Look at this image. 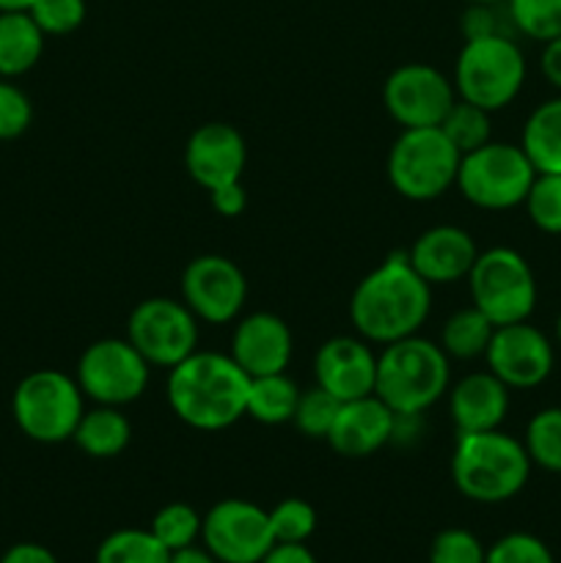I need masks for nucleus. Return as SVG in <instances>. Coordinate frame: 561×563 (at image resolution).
Wrapping results in <instances>:
<instances>
[{"mask_svg":"<svg viewBox=\"0 0 561 563\" xmlns=\"http://www.w3.org/2000/svg\"><path fill=\"white\" fill-rule=\"evenodd\" d=\"M432 311V286L413 269L407 251H394L358 280L350 297L352 328L369 344L410 339Z\"/></svg>","mask_w":561,"mask_h":563,"instance_id":"1","label":"nucleus"},{"mask_svg":"<svg viewBox=\"0 0 561 563\" xmlns=\"http://www.w3.org/2000/svg\"><path fill=\"white\" fill-rule=\"evenodd\" d=\"M251 377L223 352L196 350L179 366L168 368L170 412L196 432H220L234 427L248 410Z\"/></svg>","mask_w":561,"mask_h":563,"instance_id":"2","label":"nucleus"},{"mask_svg":"<svg viewBox=\"0 0 561 563\" xmlns=\"http://www.w3.org/2000/svg\"><path fill=\"white\" fill-rule=\"evenodd\" d=\"M531 460L522 440L490 429V432L457 434L451 454V482L457 493L473 504H506L526 489Z\"/></svg>","mask_w":561,"mask_h":563,"instance_id":"3","label":"nucleus"},{"mask_svg":"<svg viewBox=\"0 0 561 563\" xmlns=\"http://www.w3.org/2000/svg\"><path fill=\"white\" fill-rule=\"evenodd\" d=\"M449 355L424 335L416 333L385 344L377 355L374 396H380L396 416H424L449 394Z\"/></svg>","mask_w":561,"mask_h":563,"instance_id":"4","label":"nucleus"},{"mask_svg":"<svg viewBox=\"0 0 561 563\" xmlns=\"http://www.w3.org/2000/svg\"><path fill=\"white\" fill-rule=\"evenodd\" d=\"M526 55L509 33L465 38L454 60V91L487 113L509 108L526 86Z\"/></svg>","mask_w":561,"mask_h":563,"instance_id":"5","label":"nucleus"},{"mask_svg":"<svg viewBox=\"0 0 561 563\" xmlns=\"http://www.w3.org/2000/svg\"><path fill=\"white\" fill-rule=\"evenodd\" d=\"M86 396L75 377L58 368H36L20 379L11 399V412L28 440L42 445H58L72 440L82 412Z\"/></svg>","mask_w":561,"mask_h":563,"instance_id":"6","label":"nucleus"},{"mask_svg":"<svg viewBox=\"0 0 561 563\" xmlns=\"http://www.w3.org/2000/svg\"><path fill=\"white\" fill-rule=\"evenodd\" d=\"M462 154L440 126L402 130L388 152V181L402 198L416 203L435 201L457 185Z\"/></svg>","mask_w":561,"mask_h":563,"instance_id":"7","label":"nucleus"},{"mask_svg":"<svg viewBox=\"0 0 561 563\" xmlns=\"http://www.w3.org/2000/svg\"><path fill=\"white\" fill-rule=\"evenodd\" d=\"M534 176L537 170L520 143L490 141L462 154L454 187L471 207L484 212H506L522 207Z\"/></svg>","mask_w":561,"mask_h":563,"instance_id":"8","label":"nucleus"},{"mask_svg":"<svg viewBox=\"0 0 561 563\" xmlns=\"http://www.w3.org/2000/svg\"><path fill=\"white\" fill-rule=\"evenodd\" d=\"M471 306L479 308L495 328L526 322L537 308V278L531 264L515 247L479 251L468 273Z\"/></svg>","mask_w":561,"mask_h":563,"instance_id":"9","label":"nucleus"},{"mask_svg":"<svg viewBox=\"0 0 561 563\" xmlns=\"http://www.w3.org/2000/svg\"><path fill=\"white\" fill-rule=\"evenodd\" d=\"M148 363L127 339H99L82 350L75 379L94 405L127 407L148 388Z\"/></svg>","mask_w":561,"mask_h":563,"instance_id":"10","label":"nucleus"},{"mask_svg":"<svg viewBox=\"0 0 561 563\" xmlns=\"http://www.w3.org/2000/svg\"><path fill=\"white\" fill-rule=\"evenodd\" d=\"M127 341L148 366L174 368L198 350V319L174 297H148L127 319Z\"/></svg>","mask_w":561,"mask_h":563,"instance_id":"11","label":"nucleus"},{"mask_svg":"<svg viewBox=\"0 0 561 563\" xmlns=\"http://www.w3.org/2000/svg\"><path fill=\"white\" fill-rule=\"evenodd\" d=\"M454 102L451 77L429 64L396 66L383 82V108L402 130L440 126Z\"/></svg>","mask_w":561,"mask_h":563,"instance_id":"12","label":"nucleus"},{"mask_svg":"<svg viewBox=\"0 0 561 563\" xmlns=\"http://www.w3.org/2000/svg\"><path fill=\"white\" fill-rule=\"evenodd\" d=\"M201 539L220 563H262L275 544L267 511L242 498L215 504L201 522Z\"/></svg>","mask_w":561,"mask_h":563,"instance_id":"13","label":"nucleus"},{"mask_svg":"<svg viewBox=\"0 0 561 563\" xmlns=\"http://www.w3.org/2000/svg\"><path fill=\"white\" fill-rule=\"evenodd\" d=\"M182 302L198 322L229 324L248 302V278L231 258L204 253L185 267L179 280Z\"/></svg>","mask_w":561,"mask_h":563,"instance_id":"14","label":"nucleus"},{"mask_svg":"<svg viewBox=\"0 0 561 563\" xmlns=\"http://www.w3.org/2000/svg\"><path fill=\"white\" fill-rule=\"evenodd\" d=\"M484 361L509 390H531L553 374L556 352L548 335L526 319L495 328Z\"/></svg>","mask_w":561,"mask_h":563,"instance_id":"15","label":"nucleus"},{"mask_svg":"<svg viewBox=\"0 0 561 563\" xmlns=\"http://www.w3.org/2000/svg\"><path fill=\"white\" fill-rule=\"evenodd\" d=\"M248 165L245 137L226 121L201 124L185 146V170L207 192L242 179Z\"/></svg>","mask_w":561,"mask_h":563,"instance_id":"16","label":"nucleus"},{"mask_svg":"<svg viewBox=\"0 0 561 563\" xmlns=\"http://www.w3.org/2000/svg\"><path fill=\"white\" fill-rule=\"evenodd\" d=\"M377 352L361 335H333L314 355V383L339 401L374 394Z\"/></svg>","mask_w":561,"mask_h":563,"instance_id":"17","label":"nucleus"},{"mask_svg":"<svg viewBox=\"0 0 561 563\" xmlns=\"http://www.w3.org/2000/svg\"><path fill=\"white\" fill-rule=\"evenodd\" d=\"M292 352H295V339H292L289 324L278 313H248L231 333L229 355L248 377L286 372L292 363Z\"/></svg>","mask_w":561,"mask_h":563,"instance_id":"18","label":"nucleus"},{"mask_svg":"<svg viewBox=\"0 0 561 563\" xmlns=\"http://www.w3.org/2000/svg\"><path fill=\"white\" fill-rule=\"evenodd\" d=\"M396 412L380 396L341 401L339 416L328 434L330 449L346 460H366L380 449L391 445Z\"/></svg>","mask_w":561,"mask_h":563,"instance_id":"19","label":"nucleus"},{"mask_svg":"<svg viewBox=\"0 0 561 563\" xmlns=\"http://www.w3.org/2000/svg\"><path fill=\"white\" fill-rule=\"evenodd\" d=\"M476 256V242L460 225H432V229L421 231L410 251H407L413 269L432 289L435 286H451L457 280H465Z\"/></svg>","mask_w":561,"mask_h":563,"instance_id":"20","label":"nucleus"},{"mask_svg":"<svg viewBox=\"0 0 561 563\" xmlns=\"http://www.w3.org/2000/svg\"><path fill=\"white\" fill-rule=\"evenodd\" d=\"M449 418L457 434L501 429L509 416V388L493 372H471L449 385Z\"/></svg>","mask_w":561,"mask_h":563,"instance_id":"21","label":"nucleus"},{"mask_svg":"<svg viewBox=\"0 0 561 563\" xmlns=\"http://www.w3.org/2000/svg\"><path fill=\"white\" fill-rule=\"evenodd\" d=\"M44 31L28 11H0V77L14 80L42 60Z\"/></svg>","mask_w":561,"mask_h":563,"instance_id":"22","label":"nucleus"},{"mask_svg":"<svg viewBox=\"0 0 561 563\" xmlns=\"http://www.w3.org/2000/svg\"><path fill=\"white\" fill-rule=\"evenodd\" d=\"M132 423L121 407L94 405L91 410L82 412L77 423L72 443L91 460H113L130 445Z\"/></svg>","mask_w":561,"mask_h":563,"instance_id":"23","label":"nucleus"},{"mask_svg":"<svg viewBox=\"0 0 561 563\" xmlns=\"http://www.w3.org/2000/svg\"><path fill=\"white\" fill-rule=\"evenodd\" d=\"M520 148L537 174H561V97L544 99L528 113Z\"/></svg>","mask_w":561,"mask_h":563,"instance_id":"24","label":"nucleus"},{"mask_svg":"<svg viewBox=\"0 0 561 563\" xmlns=\"http://www.w3.org/2000/svg\"><path fill=\"white\" fill-rule=\"evenodd\" d=\"M297 401H300V388L295 379L286 377V372L251 377L245 416L264 427H280V423H292Z\"/></svg>","mask_w":561,"mask_h":563,"instance_id":"25","label":"nucleus"},{"mask_svg":"<svg viewBox=\"0 0 561 563\" xmlns=\"http://www.w3.org/2000/svg\"><path fill=\"white\" fill-rule=\"evenodd\" d=\"M493 333L495 324L479 308L468 306L446 319L438 344L449 355V361H476V357H484Z\"/></svg>","mask_w":561,"mask_h":563,"instance_id":"26","label":"nucleus"},{"mask_svg":"<svg viewBox=\"0 0 561 563\" xmlns=\"http://www.w3.org/2000/svg\"><path fill=\"white\" fill-rule=\"evenodd\" d=\"M94 563H170V550L152 531L121 528L102 539Z\"/></svg>","mask_w":561,"mask_h":563,"instance_id":"27","label":"nucleus"},{"mask_svg":"<svg viewBox=\"0 0 561 563\" xmlns=\"http://www.w3.org/2000/svg\"><path fill=\"white\" fill-rule=\"evenodd\" d=\"M522 445L531 465L561 476V407H544L526 423Z\"/></svg>","mask_w":561,"mask_h":563,"instance_id":"28","label":"nucleus"},{"mask_svg":"<svg viewBox=\"0 0 561 563\" xmlns=\"http://www.w3.org/2000/svg\"><path fill=\"white\" fill-rule=\"evenodd\" d=\"M504 9L520 36L542 44L561 36V0H506Z\"/></svg>","mask_w":561,"mask_h":563,"instance_id":"29","label":"nucleus"},{"mask_svg":"<svg viewBox=\"0 0 561 563\" xmlns=\"http://www.w3.org/2000/svg\"><path fill=\"white\" fill-rule=\"evenodd\" d=\"M440 132L449 137V143L460 154H468L473 152V148L493 141V137H490L493 135V124H490L487 110H482L479 104L465 102V99L460 97H457V102L451 104L446 119L440 121Z\"/></svg>","mask_w":561,"mask_h":563,"instance_id":"30","label":"nucleus"},{"mask_svg":"<svg viewBox=\"0 0 561 563\" xmlns=\"http://www.w3.org/2000/svg\"><path fill=\"white\" fill-rule=\"evenodd\" d=\"M339 407L341 401L333 394H328V390L314 383L311 388L300 390V401H297L292 423H295L302 438L328 440L336 416H339Z\"/></svg>","mask_w":561,"mask_h":563,"instance_id":"31","label":"nucleus"},{"mask_svg":"<svg viewBox=\"0 0 561 563\" xmlns=\"http://www.w3.org/2000/svg\"><path fill=\"white\" fill-rule=\"evenodd\" d=\"M528 220L542 234H561V174H537L534 176L528 196L522 201Z\"/></svg>","mask_w":561,"mask_h":563,"instance_id":"32","label":"nucleus"},{"mask_svg":"<svg viewBox=\"0 0 561 563\" xmlns=\"http://www.w3.org/2000/svg\"><path fill=\"white\" fill-rule=\"evenodd\" d=\"M201 522L204 517H198V511L193 509V506L168 504L154 515L148 531H152L170 553H179V550L193 548V542L201 537Z\"/></svg>","mask_w":561,"mask_h":563,"instance_id":"33","label":"nucleus"},{"mask_svg":"<svg viewBox=\"0 0 561 563\" xmlns=\"http://www.w3.org/2000/svg\"><path fill=\"white\" fill-rule=\"evenodd\" d=\"M267 515L275 544H306L317 531V511L302 498L280 500Z\"/></svg>","mask_w":561,"mask_h":563,"instance_id":"34","label":"nucleus"},{"mask_svg":"<svg viewBox=\"0 0 561 563\" xmlns=\"http://www.w3.org/2000/svg\"><path fill=\"white\" fill-rule=\"evenodd\" d=\"M28 14L36 20L44 36H69L86 22V0H33Z\"/></svg>","mask_w":561,"mask_h":563,"instance_id":"35","label":"nucleus"},{"mask_svg":"<svg viewBox=\"0 0 561 563\" xmlns=\"http://www.w3.org/2000/svg\"><path fill=\"white\" fill-rule=\"evenodd\" d=\"M487 550L476 533L465 528H446L432 539L429 563H484Z\"/></svg>","mask_w":561,"mask_h":563,"instance_id":"36","label":"nucleus"},{"mask_svg":"<svg viewBox=\"0 0 561 563\" xmlns=\"http://www.w3.org/2000/svg\"><path fill=\"white\" fill-rule=\"evenodd\" d=\"M484 563H556V559L542 539L526 531H515L501 537L487 550Z\"/></svg>","mask_w":561,"mask_h":563,"instance_id":"37","label":"nucleus"},{"mask_svg":"<svg viewBox=\"0 0 561 563\" xmlns=\"http://www.w3.org/2000/svg\"><path fill=\"white\" fill-rule=\"evenodd\" d=\"M33 121L31 97L16 82L0 77V141L25 135Z\"/></svg>","mask_w":561,"mask_h":563,"instance_id":"38","label":"nucleus"},{"mask_svg":"<svg viewBox=\"0 0 561 563\" xmlns=\"http://www.w3.org/2000/svg\"><path fill=\"white\" fill-rule=\"evenodd\" d=\"M501 5L468 3L465 14H462V36L482 38L495 36V33H509L512 36V22L509 16H506V9L501 11Z\"/></svg>","mask_w":561,"mask_h":563,"instance_id":"39","label":"nucleus"},{"mask_svg":"<svg viewBox=\"0 0 561 563\" xmlns=\"http://www.w3.org/2000/svg\"><path fill=\"white\" fill-rule=\"evenodd\" d=\"M209 203H212V209L220 218H240L248 209V192L242 181H231V185H223L209 192Z\"/></svg>","mask_w":561,"mask_h":563,"instance_id":"40","label":"nucleus"},{"mask_svg":"<svg viewBox=\"0 0 561 563\" xmlns=\"http://www.w3.org/2000/svg\"><path fill=\"white\" fill-rule=\"evenodd\" d=\"M0 563H58V559H55L53 550H47L44 544L20 542L14 544V548L6 550Z\"/></svg>","mask_w":561,"mask_h":563,"instance_id":"41","label":"nucleus"},{"mask_svg":"<svg viewBox=\"0 0 561 563\" xmlns=\"http://www.w3.org/2000/svg\"><path fill=\"white\" fill-rule=\"evenodd\" d=\"M539 71H542V77L556 88V91H561V36L550 38V42L542 44Z\"/></svg>","mask_w":561,"mask_h":563,"instance_id":"42","label":"nucleus"},{"mask_svg":"<svg viewBox=\"0 0 561 563\" xmlns=\"http://www.w3.org/2000/svg\"><path fill=\"white\" fill-rule=\"evenodd\" d=\"M262 563H317L306 544H273Z\"/></svg>","mask_w":561,"mask_h":563,"instance_id":"43","label":"nucleus"},{"mask_svg":"<svg viewBox=\"0 0 561 563\" xmlns=\"http://www.w3.org/2000/svg\"><path fill=\"white\" fill-rule=\"evenodd\" d=\"M170 563H220L209 550L185 548L179 553H170Z\"/></svg>","mask_w":561,"mask_h":563,"instance_id":"44","label":"nucleus"},{"mask_svg":"<svg viewBox=\"0 0 561 563\" xmlns=\"http://www.w3.org/2000/svg\"><path fill=\"white\" fill-rule=\"evenodd\" d=\"M33 0H0V11H28Z\"/></svg>","mask_w":561,"mask_h":563,"instance_id":"45","label":"nucleus"},{"mask_svg":"<svg viewBox=\"0 0 561 563\" xmlns=\"http://www.w3.org/2000/svg\"><path fill=\"white\" fill-rule=\"evenodd\" d=\"M465 3H487V5H501V3H506V0H465Z\"/></svg>","mask_w":561,"mask_h":563,"instance_id":"46","label":"nucleus"},{"mask_svg":"<svg viewBox=\"0 0 561 563\" xmlns=\"http://www.w3.org/2000/svg\"><path fill=\"white\" fill-rule=\"evenodd\" d=\"M556 341H559V346H561V313H559V319H556Z\"/></svg>","mask_w":561,"mask_h":563,"instance_id":"47","label":"nucleus"}]
</instances>
